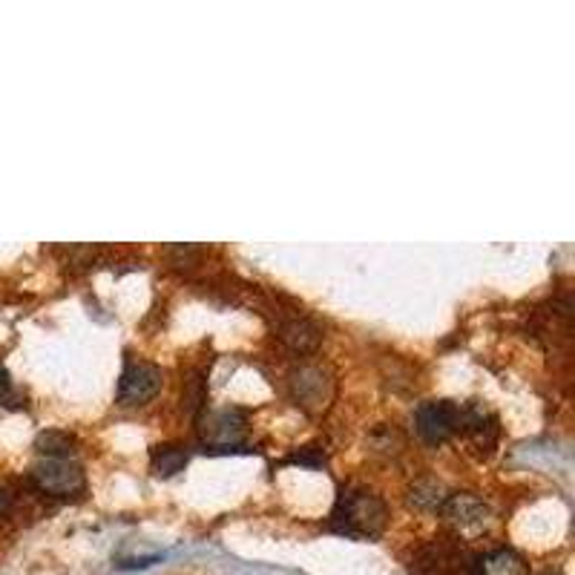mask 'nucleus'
Instances as JSON below:
<instances>
[{"label":"nucleus","instance_id":"obj_1","mask_svg":"<svg viewBox=\"0 0 575 575\" xmlns=\"http://www.w3.org/2000/svg\"><path fill=\"white\" fill-rule=\"evenodd\" d=\"M389 509L380 495H374L366 486H345L334 504L328 529L354 538V541H374L386 529Z\"/></svg>","mask_w":575,"mask_h":575},{"label":"nucleus","instance_id":"obj_2","mask_svg":"<svg viewBox=\"0 0 575 575\" xmlns=\"http://www.w3.org/2000/svg\"><path fill=\"white\" fill-rule=\"evenodd\" d=\"M29 481L35 483V489L44 492V495L72 498V495L84 492V469L72 458H44L38 466H32Z\"/></svg>","mask_w":575,"mask_h":575},{"label":"nucleus","instance_id":"obj_3","mask_svg":"<svg viewBox=\"0 0 575 575\" xmlns=\"http://www.w3.org/2000/svg\"><path fill=\"white\" fill-rule=\"evenodd\" d=\"M248 429L245 409H216L199 417V437L210 452H230L242 443Z\"/></svg>","mask_w":575,"mask_h":575},{"label":"nucleus","instance_id":"obj_4","mask_svg":"<svg viewBox=\"0 0 575 575\" xmlns=\"http://www.w3.org/2000/svg\"><path fill=\"white\" fill-rule=\"evenodd\" d=\"M161 391V368L127 357L118 380V406H144Z\"/></svg>","mask_w":575,"mask_h":575},{"label":"nucleus","instance_id":"obj_5","mask_svg":"<svg viewBox=\"0 0 575 575\" xmlns=\"http://www.w3.org/2000/svg\"><path fill=\"white\" fill-rule=\"evenodd\" d=\"M414 426L417 435L426 443H443L452 435H460L463 429V409L452 400H435V403H423L414 414Z\"/></svg>","mask_w":575,"mask_h":575},{"label":"nucleus","instance_id":"obj_6","mask_svg":"<svg viewBox=\"0 0 575 575\" xmlns=\"http://www.w3.org/2000/svg\"><path fill=\"white\" fill-rule=\"evenodd\" d=\"M291 391L297 406H302L308 414L322 412L331 400L334 380L328 377V371L320 366H299L291 371Z\"/></svg>","mask_w":575,"mask_h":575},{"label":"nucleus","instance_id":"obj_7","mask_svg":"<svg viewBox=\"0 0 575 575\" xmlns=\"http://www.w3.org/2000/svg\"><path fill=\"white\" fill-rule=\"evenodd\" d=\"M452 527L463 529V532H475V529L486 527L489 521V506L483 504L481 498L469 495V492H460V495H449L443 506L437 509Z\"/></svg>","mask_w":575,"mask_h":575},{"label":"nucleus","instance_id":"obj_8","mask_svg":"<svg viewBox=\"0 0 575 575\" xmlns=\"http://www.w3.org/2000/svg\"><path fill=\"white\" fill-rule=\"evenodd\" d=\"M472 573L475 575H529L527 561L515 550H489L472 558Z\"/></svg>","mask_w":575,"mask_h":575},{"label":"nucleus","instance_id":"obj_9","mask_svg":"<svg viewBox=\"0 0 575 575\" xmlns=\"http://www.w3.org/2000/svg\"><path fill=\"white\" fill-rule=\"evenodd\" d=\"M279 337H282V343L288 345L291 351H297V354L317 351V345L322 340L320 328L311 320H305V317H294V320L282 322L279 325Z\"/></svg>","mask_w":575,"mask_h":575},{"label":"nucleus","instance_id":"obj_10","mask_svg":"<svg viewBox=\"0 0 575 575\" xmlns=\"http://www.w3.org/2000/svg\"><path fill=\"white\" fill-rule=\"evenodd\" d=\"M75 437L67 435V432H58V429H49V432H41L35 437V449L41 458H75Z\"/></svg>","mask_w":575,"mask_h":575},{"label":"nucleus","instance_id":"obj_11","mask_svg":"<svg viewBox=\"0 0 575 575\" xmlns=\"http://www.w3.org/2000/svg\"><path fill=\"white\" fill-rule=\"evenodd\" d=\"M150 463H153V472L161 475V478H170L176 472H182L187 466V452L182 446H156L153 455H150Z\"/></svg>","mask_w":575,"mask_h":575},{"label":"nucleus","instance_id":"obj_12","mask_svg":"<svg viewBox=\"0 0 575 575\" xmlns=\"http://www.w3.org/2000/svg\"><path fill=\"white\" fill-rule=\"evenodd\" d=\"M446 498H449L446 489L437 481H432V478H423V481L414 483L412 495H409V501H412L417 509H426V512H437Z\"/></svg>","mask_w":575,"mask_h":575},{"label":"nucleus","instance_id":"obj_13","mask_svg":"<svg viewBox=\"0 0 575 575\" xmlns=\"http://www.w3.org/2000/svg\"><path fill=\"white\" fill-rule=\"evenodd\" d=\"M184 406L193 414L202 412L205 406V380L199 374H193L190 380H184Z\"/></svg>","mask_w":575,"mask_h":575},{"label":"nucleus","instance_id":"obj_14","mask_svg":"<svg viewBox=\"0 0 575 575\" xmlns=\"http://www.w3.org/2000/svg\"><path fill=\"white\" fill-rule=\"evenodd\" d=\"M12 400H15V386H12L6 368L0 366V403H3V406H12Z\"/></svg>","mask_w":575,"mask_h":575},{"label":"nucleus","instance_id":"obj_15","mask_svg":"<svg viewBox=\"0 0 575 575\" xmlns=\"http://www.w3.org/2000/svg\"><path fill=\"white\" fill-rule=\"evenodd\" d=\"M12 504H15V495H12L6 486H0V518H3V515H9Z\"/></svg>","mask_w":575,"mask_h":575},{"label":"nucleus","instance_id":"obj_16","mask_svg":"<svg viewBox=\"0 0 575 575\" xmlns=\"http://www.w3.org/2000/svg\"><path fill=\"white\" fill-rule=\"evenodd\" d=\"M544 575H561V573H544Z\"/></svg>","mask_w":575,"mask_h":575}]
</instances>
